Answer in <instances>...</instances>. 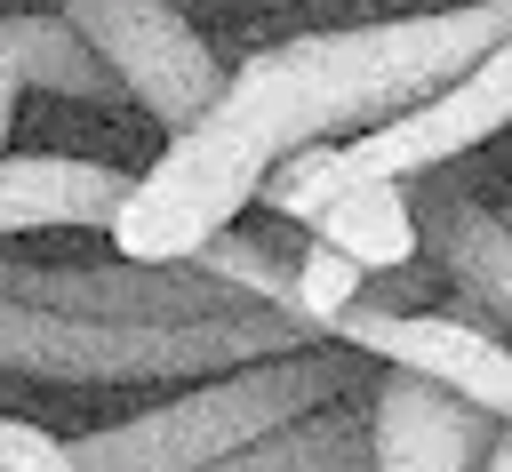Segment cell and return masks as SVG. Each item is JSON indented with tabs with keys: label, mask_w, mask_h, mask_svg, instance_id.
<instances>
[{
	"label": "cell",
	"mask_w": 512,
	"mask_h": 472,
	"mask_svg": "<svg viewBox=\"0 0 512 472\" xmlns=\"http://www.w3.org/2000/svg\"><path fill=\"white\" fill-rule=\"evenodd\" d=\"M360 296H368V272H360L352 256H336V248H320V240L296 248V280H288V320H296V328L328 336Z\"/></svg>",
	"instance_id": "12"
},
{
	"label": "cell",
	"mask_w": 512,
	"mask_h": 472,
	"mask_svg": "<svg viewBox=\"0 0 512 472\" xmlns=\"http://www.w3.org/2000/svg\"><path fill=\"white\" fill-rule=\"evenodd\" d=\"M200 472H376L368 456V400H336V408H312Z\"/></svg>",
	"instance_id": "10"
},
{
	"label": "cell",
	"mask_w": 512,
	"mask_h": 472,
	"mask_svg": "<svg viewBox=\"0 0 512 472\" xmlns=\"http://www.w3.org/2000/svg\"><path fill=\"white\" fill-rule=\"evenodd\" d=\"M304 232L336 256H352L368 280L376 272H408L424 256V232H416V200L408 184H344L336 200H320L304 216Z\"/></svg>",
	"instance_id": "9"
},
{
	"label": "cell",
	"mask_w": 512,
	"mask_h": 472,
	"mask_svg": "<svg viewBox=\"0 0 512 472\" xmlns=\"http://www.w3.org/2000/svg\"><path fill=\"white\" fill-rule=\"evenodd\" d=\"M24 88L72 96V104H112L120 96L112 72L88 56V40L64 16H0V160H8V120H16Z\"/></svg>",
	"instance_id": "8"
},
{
	"label": "cell",
	"mask_w": 512,
	"mask_h": 472,
	"mask_svg": "<svg viewBox=\"0 0 512 472\" xmlns=\"http://www.w3.org/2000/svg\"><path fill=\"white\" fill-rule=\"evenodd\" d=\"M416 232L432 248V272L472 304V320L512 344V224L440 176L432 200H416Z\"/></svg>",
	"instance_id": "6"
},
{
	"label": "cell",
	"mask_w": 512,
	"mask_h": 472,
	"mask_svg": "<svg viewBox=\"0 0 512 472\" xmlns=\"http://www.w3.org/2000/svg\"><path fill=\"white\" fill-rule=\"evenodd\" d=\"M48 16H64L88 40V56L112 72V88L136 112H152L168 136L192 128L224 96V64L208 56V40L168 0H56Z\"/></svg>",
	"instance_id": "4"
},
{
	"label": "cell",
	"mask_w": 512,
	"mask_h": 472,
	"mask_svg": "<svg viewBox=\"0 0 512 472\" xmlns=\"http://www.w3.org/2000/svg\"><path fill=\"white\" fill-rule=\"evenodd\" d=\"M496 216H504V224H512V208H496Z\"/></svg>",
	"instance_id": "15"
},
{
	"label": "cell",
	"mask_w": 512,
	"mask_h": 472,
	"mask_svg": "<svg viewBox=\"0 0 512 472\" xmlns=\"http://www.w3.org/2000/svg\"><path fill=\"white\" fill-rule=\"evenodd\" d=\"M0 472H72V456H64L56 432H40L24 416H0Z\"/></svg>",
	"instance_id": "13"
},
{
	"label": "cell",
	"mask_w": 512,
	"mask_h": 472,
	"mask_svg": "<svg viewBox=\"0 0 512 472\" xmlns=\"http://www.w3.org/2000/svg\"><path fill=\"white\" fill-rule=\"evenodd\" d=\"M496 416L448 392L424 368H376L368 384V456L376 472H480Z\"/></svg>",
	"instance_id": "5"
},
{
	"label": "cell",
	"mask_w": 512,
	"mask_h": 472,
	"mask_svg": "<svg viewBox=\"0 0 512 472\" xmlns=\"http://www.w3.org/2000/svg\"><path fill=\"white\" fill-rule=\"evenodd\" d=\"M296 344H312V328H296L288 312L136 328V320H64V312L0 296V376H24V384H192V376L272 360Z\"/></svg>",
	"instance_id": "3"
},
{
	"label": "cell",
	"mask_w": 512,
	"mask_h": 472,
	"mask_svg": "<svg viewBox=\"0 0 512 472\" xmlns=\"http://www.w3.org/2000/svg\"><path fill=\"white\" fill-rule=\"evenodd\" d=\"M368 384H376L368 352H352L336 336H312L296 352L192 376L176 400L64 440V456H72V472H200V464H216V456H232V448H248V440L312 416V408L368 400Z\"/></svg>",
	"instance_id": "2"
},
{
	"label": "cell",
	"mask_w": 512,
	"mask_h": 472,
	"mask_svg": "<svg viewBox=\"0 0 512 472\" xmlns=\"http://www.w3.org/2000/svg\"><path fill=\"white\" fill-rule=\"evenodd\" d=\"M120 200H128V176L104 160H64V152H8L0 160V240L112 232Z\"/></svg>",
	"instance_id": "7"
},
{
	"label": "cell",
	"mask_w": 512,
	"mask_h": 472,
	"mask_svg": "<svg viewBox=\"0 0 512 472\" xmlns=\"http://www.w3.org/2000/svg\"><path fill=\"white\" fill-rule=\"evenodd\" d=\"M504 32H512V0H472V8L336 24L256 48L248 64L224 72V96L192 128H176L144 176H128V200L112 216L120 264H192L224 224L248 216V200L288 152L344 144L360 128L416 112Z\"/></svg>",
	"instance_id": "1"
},
{
	"label": "cell",
	"mask_w": 512,
	"mask_h": 472,
	"mask_svg": "<svg viewBox=\"0 0 512 472\" xmlns=\"http://www.w3.org/2000/svg\"><path fill=\"white\" fill-rule=\"evenodd\" d=\"M480 472H512V432L496 424V440H488V456H480Z\"/></svg>",
	"instance_id": "14"
},
{
	"label": "cell",
	"mask_w": 512,
	"mask_h": 472,
	"mask_svg": "<svg viewBox=\"0 0 512 472\" xmlns=\"http://www.w3.org/2000/svg\"><path fill=\"white\" fill-rule=\"evenodd\" d=\"M192 272H200V280H216V288H232V296H248V304H264V312H288L296 248H280V240L248 232V224H224V232L192 256Z\"/></svg>",
	"instance_id": "11"
}]
</instances>
